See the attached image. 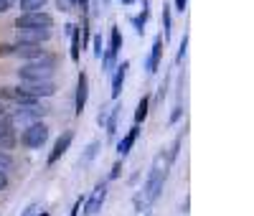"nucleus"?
Listing matches in <instances>:
<instances>
[{"label":"nucleus","mask_w":254,"mask_h":216,"mask_svg":"<svg viewBox=\"0 0 254 216\" xmlns=\"http://www.w3.org/2000/svg\"><path fill=\"white\" fill-rule=\"evenodd\" d=\"M168 168H171V163H168L165 153H158L155 160H153L150 173H147V178H145V186H142L140 193H137L140 201H142L147 209H150V204L158 201L160 191H163V186H165V181H168Z\"/></svg>","instance_id":"nucleus-1"},{"label":"nucleus","mask_w":254,"mask_h":216,"mask_svg":"<svg viewBox=\"0 0 254 216\" xmlns=\"http://www.w3.org/2000/svg\"><path fill=\"white\" fill-rule=\"evenodd\" d=\"M56 72V59L46 56L38 61H26L23 67L18 69V79L20 81H51Z\"/></svg>","instance_id":"nucleus-2"},{"label":"nucleus","mask_w":254,"mask_h":216,"mask_svg":"<svg viewBox=\"0 0 254 216\" xmlns=\"http://www.w3.org/2000/svg\"><path fill=\"white\" fill-rule=\"evenodd\" d=\"M122 49V33L117 26L110 28V43H107V49H104L102 54V72L104 74H112V69L117 67V54Z\"/></svg>","instance_id":"nucleus-3"},{"label":"nucleus","mask_w":254,"mask_h":216,"mask_svg":"<svg viewBox=\"0 0 254 216\" xmlns=\"http://www.w3.org/2000/svg\"><path fill=\"white\" fill-rule=\"evenodd\" d=\"M46 140H49V127L44 122H33V125L23 127V133H20V145L31 147V150L44 147Z\"/></svg>","instance_id":"nucleus-4"},{"label":"nucleus","mask_w":254,"mask_h":216,"mask_svg":"<svg viewBox=\"0 0 254 216\" xmlns=\"http://www.w3.org/2000/svg\"><path fill=\"white\" fill-rule=\"evenodd\" d=\"M20 28H54V15L46 10L20 13L15 18V31H20Z\"/></svg>","instance_id":"nucleus-5"},{"label":"nucleus","mask_w":254,"mask_h":216,"mask_svg":"<svg viewBox=\"0 0 254 216\" xmlns=\"http://www.w3.org/2000/svg\"><path fill=\"white\" fill-rule=\"evenodd\" d=\"M107 183H97L94 186V191L89 193V199H84V204H81V209H84V214L87 216H94V214H99L102 211V206H104V201H107Z\"/></svg>","instance_id":"nucleus-6"},{"label":"nucleus","mask_w":254,"mask_h":216,"mask_svg":"<svg viewBox=\"0 0 254 216\" xmlns=\"http://www.w3.org/2000/svg\"><path fill=\"white\" fill-rule=\"evenodd\" d=\"M18 89L28 97H33V99H41V97H54L56 84L54 81H20Z\"/></svg>","instance_id":"nucleus-7"},{"label":"nucleus","mask_w":254,"mask_h":216,"mask_svg":"<svg viewBox=\"0 0 254 216\" xmlns=\"http://www.w3.org/2000/svg\"><path fill=\"white\" fill-rule=\"evenodd\" d=\"M54 36L51 28H20L18 31V43H31V46H41Z\"/></svg>","instance_id":"nucleus-8"},{"label":"nucleus","mask_w":254,"mask_h":216,"mask_svg":"<svg viewBox=\"0 0 254 216\" xmlns=\"http://www.w3.org/2000/svg\"><path fill=\"white\" fill-rule=\"evenodd\" d=\"M87 97H89V79L84 72H79L76 79V94H74V115L81 117L84 115V107H87Z\"/></svg>","instance_id":"nucleus-9"},{"label":"nucleus","mask_w":254,"mask_h":216,"mask_svg":"<svg viewBox=\"0 0 254 216\" xmlns=\"http://www.w3.org/2000/svg\"><path fill=\"white\" fill-rule=\"evenodd\" d=\"M71 143H74V133H71V130L61 133V135L56 138V143H54V150L49 153V165L59 163L64 155H66V153H69V147H71Z\"/></svg>","instance_id":"nucleus-10"},{"label":"nucleus","mask_w":254,"mask_h":216,"mask_svg":"<svg viewBox=\"0 0 254 216\" xmlns=\"http://www.w3.org/2000/svg\"><path fill=\"white\" fill-rule=\"evenodd\" d=\"M13 56L23 59V61H38V59H46V49L41 46H31V43H15L13 46Z\"/></svg>","instance_id":"nucleus-11"},{"label":"nucleus","mask_w":254,"mask_h":216,"mask_svg":"<svg viewBox=\"0 0 254 216\" xmlns=\"http://www.w3.org/2000/svg\"><path fill=\"white\" fill-rule=\"evenodd\" d=\"M163 36H158L155 41H153V49H150V54H147V59H145V72L147 74H155L158 69H160V59H163Z\"/></svg>","instance_id":"nucleus-12"},{"label":"nucleus","mask_w":254,"mask_h":216,"mask_svg":"<svg viewBox=\"0 0 254 216\" xmlns=\"http://www.w3.org/2000/svg\"><path fill=\"white\" fill-rule=\"evenodd\" d=\"M127 69H130V61H120L117 67L112 69V89H110L112 99H117L122 94V86H125V79H127Z\"/></svg>","instance_id":"nucleus-13"},{"label":"nucleus","mask_w":254,"mask_h":216,"mask_svg":"<svg viewBox=\"0 0 254 216\" xmlns=\"http://www.w3.org/2000/svg\"><path fill=\"white\" fill-rule=\"evenodd\" d=\"M18 138H15V127L10 125V120H0V150H10L15 147Z\"/></svg>","instance_id":"nucleus-14"},{"label":"nucleus","mask_w":254,"mask_h":216,"mask_svg":"<svg viewBox=\"0 0 254 216\" xmlns=\"http://www.w3.org/2000/svg\"><path fill=\"white\" fill-rule=\"evenodd\" d=\"M137 138H140V125H132L130 130H127V135L117 143V153H120V158H125L127 153H130L132 145L137 143Z\"/></svg>","instance_id":"nucleus-15"},{"label":"nucleus","mask_w":254,"mask_h":216,"mask_svg":"<svg viewBox=\"0 0 254 216\" xmlns=\"http://www.w3.org/2000/svg\"><path fill=\"white\" fill-rule=\"evenodd\" d=\"M66 33H69V38H71V49H69V56H71V61L76 64V61H79V56H81V31H79V26H74V23H66Z\"/></svg>","instance_id":"nucleus-16"},{"label":"nucleus","mask_w":254,"mask_h":216,"mask_svg":"<svg viewBox=\"0 0 254 216\" xmlns=\"http://www.w3.org/2000/svg\"><path fill=\"white\" fill-rule=\"evenodd\" d=\"M140 3H142L140 15H135L130 20H132V26H135V33L137 36H145V23H147V18H150V0H140Z\"/></svg>","instance_id":"nucleus-17"},{"label":"nucleus","mask_w":254,"mask_h":216,"mask_svg":"<svg viewBox=\"0 0 254 216\" xmlns=\"http://www.w3.org/2000/svg\"><path fill=\"white\" fill-rule=\"evenodd\" d=\"M117 120H120V107H110L107 122H104V127H107V138H110V140L117 135Z\"/></svg>","instance_id":"nucleus-18"},{"label":"nucleus","mask_w":254,"mask_h":216,"mask_svg":"<svg viewBox=\"0 0 254 216\" xmlns=\"http://www.w3.org/2000/svg\"><path fill=\"white\" fill-rule=\"evenodd\" d=\"M150 115V97H142L140 102H137V110H135V125H140V122H145V117Z\"/></svg>","instance_id":"nucleus-19"},{"label":"nucleus","mask_w":254,"mask_h":216,"mask_svg":"<svg viewBox=\"0 0 254 216\" xmlns=\"http://www.w3.org/2000/svg\"><path fill=\"white\" fill-rule=\"evenodd\" d=\"M173 31V18H171V5H163V41L171 38Z\"/></svg>","instance_id":"nucleus-20"},{"label":"nucleus","mask_w":254,"mask_h":216,"mask_svg":"<svg viewBox=\"0 0 254 216\" xmlns=\"http://www.w3.org/2000/svg\"><path fill=\"white\" fill-rule=\"evenodd\" d=\"M49 3V0H18V8L20 13H31V10H41Z\"/></svg>","instance_id":"nucleus-21"},{"label":"nucleus","mask_w":254,"mask_h":216,"mask_svg":"<svg viewBox=\"0 0 254 216\" xmlns=\"http://www.w3.org/2000/svg\"><path fill=\"white\" fill-rule=\"evenodd\" d=\"M99 147H102V143H99V140H92V143L87 145V153L81 155V160H79V163H84V165L92 163V160L97 158V153H99Z\"/></svg>","instance_id":"nucleus-22"},{"label":"nucleus","mask_w":254,"mask_h":216,"mask_svg":"<svg viewBox=\"0 0 254 216\" xmlns=\"http://www.w3.org/2000/svg\"><path fill=\"white\" fill-rule=\"evenodd\" d=\"M181 143H183V135H178V138L173 140V147H171V153L165 155V158H168V163H173V160L178 158V150H181Z\"/></svg>","instance_id":"nucleus-23"},{"label":"nucleus","mask_w":254,"mask_h":216,"mask_svg":"<svg viewBox=\"0 0 254 216\" xmlns=\"http://www.w3.org/2000/svg\"><path fill=\"white\" fill-rule=\"evenodd\" d=\"M13 168V158L8 155V150H0V170H8Z\"/></svg>","instance_id":"nucleus-24"},{"label":"nucleus","mask_w":254,"mask_h":216,"mask_svg":"<svg viewBox=\"0 0 254 216\" xmlns=\"http://www.w3.org/2000/svg\"><path fill=\"white\" fill-rule=\"evenodd\" d=\"M186 49H188V33H183V41H181V49H178L176 64H183V59H186Z\"/></svg>","instance_id":"nucleus-25"},{"label":"nucleus","mask_w":254,"mask_h":216,"mask_svg":"<svg viewBox=\"0 0 254 216\" xmlns=\"http://www.w3.org/2000/svg\"><path fill=\"white\" fill-rule=\"evenodd\" d=\"M92 43H94V56L102 59V54H104V41H102V36H94Z\"/></svg>","instance_id":"nucleus-26"},{"label":"nucleus","mask_w":254,"mask_h":216,"mask_svg":"<svg viewBox=\"0 0 254 216\" xmlns=\"http://www.w3.org/2000/svg\"><path fill=\"white\" fill-rule=\"evenodd\" d=\"M181 115H183V104L178 102V104L173 107V112H171V125H176V122L181 120Z\"/></svg>","instance_id":"nucleus-27"},{"label":"nucleus","mask_w":254,"mask_h":216,"mask_svg":"<svg viewBox=\"0 0 254 216\" xmlns=\"http://www.w3.org/2000/svg\"><path fill=\"white\" fill-rule=\"evenodd\" d=\"M38 211H41V206H38V204H28V206H26V211L20 214V216H38Z\"/></svg>","instance_id":"nucleus-28"},{"label":"nucleus","mask_w":254,"mask_h":216,"mask_svg":"<svg viewBox=\"0 0 254 216\" xmlns=\"http://www.w3.org/2000/svg\"><path fill=\"white\" fill-rule=\"evenodd\" d=\"M120 173H122V160H117V163L112 165V170H110V181L120 178Z\"/></svg>","instance_id":"nucleus-29"},{"label":"nucleus","mask_w":254,"mask_h":216,"mask_svg":"<svg viewBox=\"0 0 254 216\" xmlns=\"http://www.w3.org/2000/svg\"><path fill=\"white\" fill-rule=\"evenodd\" d=\"M107 115H110V107H102L99 115H97V125H104V122H107Z\"/></svg>","instance_id":"nucleus-30"},{"label":"nucleus","mask_w":254,"mask_h":216,"mask_svg":"<svg viewBox=\"0 0 254 216\" xmlns=\"http://www.w3.org/2000/svg\"><path fill=\"white\" fill-rule=\"evenodd\" d=\"M81 204H84V199L79 196V199L74 201V206H71V211H69V216H79V209H81Z\"/></svg>","instance_id":"nucleus-31"},{"label":"nucleus","mask_w":254,"mask_h":216,"mask_svg":"<svg viewBox=\"0 0 254 216\" xmlns=\"http://www.w3.org/2000/svg\"><path fill=\"white\" fill-rule=\"evenodd\" d=\"M13 3H15V0H0V13H8L13 8Z\"/></svg>","instance_id":"nucleus-32"},{"label":"nucleus","mask_w":254,"mask_h":216,"mask_svg":"<svg viewBox=\"0 0 254 216\" xmlns=\"http://www.w3.org/2000/svg\"><path fill=\"white\" fill-rule=\"evenodd\" d=\"M0 56H13V46H10V43H3V46H0Z\"/></svg>","instance_id":"nucleus-33"},{"label":"nucleus","mask_w":254,"mask_h":216,"mask_svg":"<svg viewBox=\"0 0 254 216\" xmlns=\"http://www.w3.org/2000/svg\"><path fill=\"white\" fill-rule=\"evenodd\" d=\"M186 5H188V0H173V8H176L178 13H183V10H186Z\"/></svg>","instance_id":"nucleus-34"},{"label":"nucleus","mask_w":254,"mask_h":216,"mask_svg":"<svg viewBox=\"0 0 254 216\" xmlns=\"http://www.w3.org/2000/svg\"><path fill=\"white\" fill-rule=\"evenodd\" d=\"M89 3L92 0H76V5L81 8V13H89Z\"/></svg>","instance_id":"nucleus-35"},{"label":"nucleus","mask_w":254,"mask_h":216,"mask_svg":"<svg viewBox=\"0 0 254 216\" xmlns=\"http://www.w3.org/2000/svg\"><path fill=\"white\" fill-rule=\"evenodd\" d=\"M56 5H59V10H64V13H66V10H71L69 0H56Z\"/></svg>","instance_id":"nucleus-36"},{"label":"nucleus","mask_w":254,"mask_h":216,"mask_svg":"<svg viewBox=\"0 0 254 216\" xmlns=\"http://www.w3.org/2000/svg\"><path fill=\"white\" fill-rule=\"evenodd\" d=\"M8 186V176H5V170H0V191H3Z\"/></svg>","instance_id":"nucleus-37"},{"label":"nucleus","mask_w":254,"mask_h":216,"mask_svg":"<svg viewBox=\"0 0 254 216\" xmlns=\"http://www.w3.org/2000/svg\"><path fill=\"white\" fill-rule=\"evenodd\" d=\"M135 3V0H122V5H132Z\"/></svg>","instance_id":"nucleus-38"},{"label":"nucleus","mask_w":254,"mask_h":216,"mask_svg":"<svg viewBox=\"0 0 254 216\" xmlns=\"http://www.w3.org/2000/svg\"><path fill=\"white\" fill-rule=\"evenodd\" d=\"M38 216H51L49 211H38Z\"/></svg>","instance_id":"nucleus-39"},{"label":"nucleus","mask_w":254,"mask_h":216,"mask_svg":"<svg viewBox=\"0 0 254 216\" xmlns=\"http://www.w3.org/2000/svg\"><path fill=\"white\" fill-rule=\"evenodd\" d=\"M145 216H150V214H145Z\"/></svg>","instance_id":"nucleus-40"}]
</instances>
